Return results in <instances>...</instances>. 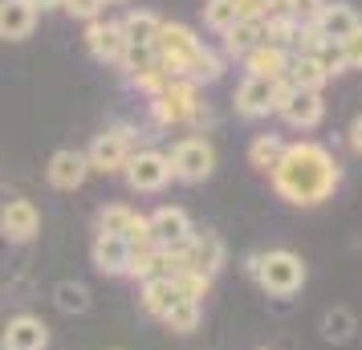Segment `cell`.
I'll return each instance as SVG.
<instances>
[{
	"instance_id": "cell-1",
	"label": "cell",
	"mask_w": 362,
	"mask_h": 350,
	"mask_svg": "<svg viewBox=\"0 0 362 350\" xmlns=\"http://www.w3.org/2000/svg\"><path fill=\"white\" fill-rule=\"evenodd\" d=\"M269 180H273V192L285 204H293V208H317V204H326L338 192L342 163L317 139H297V143H285V155H281V163L273 167Z\"/></svg>"
},
{
	"instance_id": "cell-2",
	"label": "cell",
	"mask_w": 362,
	"mask_h": 350,
	"mask_svg": "<svg viewBox=\"0 0 362 350\" xmlns=\"http://www.w3.org/2000/svg\"><path fill=\"white\" fill-rule=\"evenodd\" d=\"M155 127H183V122H208V106L199 102V86L187 78H171L159 98H151Z\"/></svg>"
},
{
	"instance_id": "cell-3",
	"label": "cell",
	"mask_w": 362,
	"mask_h": 350,
	"mask_svg": "<svg viewBox=\"0 0 362 350\" xmlns=\"http://www.w3.org/2000/svg\"><path fill=\"white\" fill-rule=\"evenodd\" d=\"M252 281L261 285L269 298H293L297 289L305 285V261L289 249L261 252V265H257V277Z\"/></svg>"
},
{
	"instance_id": "cell-4",
	"label": "cell",
	"mask_w": 362,
	"mask_h": 350,
	"mask_svg": "<svg viewBox=\"0 0 362 350\" xmlns=\"http://www.w3.org/2000/svg\"><path fill=\"white\" fill-rule=\"evenodd\" d=\"M199 45H204V41H199L187 25H180V21H163L151 49H155L159 69H163L167 78H187V62H192V53H196Z\"/></svg>"
},
{
	"instance_id": "cell-5",
	"label": "cell",
	"mask_w": 362,
	"mask_h": 350,
	"mask_svg": "<svg viewBox=\"0 0 362 350\" xmlns=\"http://www.w3.org/2000/svg\"><path fill=\"white\" fill-rule=\"evenodd\" d=\"M131 151H134V127L118 122L110 131L94 134L90 151H82V155H86V163H90V171H98V175H118V171L127 167V159H131Z\"/></svg>"
},
{
	"instance_id": "cell-6",
	"label": "cell",
	"mask_w": 362,
	"mask_h": 350,
	"mask_svg": "<svg viewBox=\"0 0 362 350\" xmlns=\"http://www.w3.org/2000/svg\"><path fill=\"white\" fill-rule=\"evenodd\" d=\"M171 175L180 184H204L208 175L216 171V147L204 139V134H187L171 147Z\"/></svg>"
},
{
	"instance_id": "cell-7",
	"label": "cell",
	"mask_w": 362,
	"mask_h": 350,
	"mask_svg": "<svg viewBox=\"0 0 362 350\" xmlns=\"http://www.w3.org/2000/svg\"><path fill=\"white\" fill-rule=\"evenodd\" d=\"M122 175H127V184L134 192H163L175 175H171V159H167L163 151H131V159L122 167Z\"/></svg>"
},
{
	"instance_id": "cell-8",
	"label": "cell",
	"mask_w": 362,
	"mask_h": 350,
	"mask_svg": "<svg viewBox=\"0 0 362 350\" xmlns=\"http://www.w3.org/2000/svg\"><path fill=\"white\" fill-rule=\"evenodd\" d=\"M147 224H151V245H155V249H183L187 236L196 233V228H192V216H187L183 208H175V204L155 208L147 216Z\"/></svg>"
},
{
	"instance_id": "cell-9",
	"label": "cell",
	"mask_w": 362,
	"mask_h": 350,
	"mask_svg": "<svg viewBox=\"0 0 362 350\" xmlns=\"http://www.w3.org/2000/svg\"><path fill=\"white\" fill-rule=\"evenodd\" d=\"M183 269H192V273H204V277H216L220 269H224V240L212 233V228H204V233H192L187 236V245H183Z\"/></svg>"
},
{
	"instance_id": "cell-10",
	"label": "cell",
	"mask_w": 362,
	"mask_h": 350,
	"mask_svg": "<svg viewBox=\"0 0 362 350\" xmlns=\"http://www.w3.org/2000/svg\"><path fill=\"white\" fill-rule=\"evenodd\" d=\"M37 233H41V212H37L33 200L13 196V200L0 208V236H4V240H13V245H29Z\"/></svg>"
},
{
	"instance_id": "cell-11",
	"label": "cell",
	"mask_w": 362,
	"mask_h": 350,
	"mask_svg": "<svg viewBox=\"0 0 362 350\" xmlns=\"http://www.w3.org/2000/svg\"><path fill=\"white\" fill-rule=\"evenodd\" d=\"M277 115L293 127V131H313L322 118H326V102H322V90H289V98L277 106Z\"/></svg>"
},
{
	"instance_id": "cell-12",
	"label": "cell",
	"mask_w": 362,
	"mask_h": 350,
	"mask_svg": "<svg viewBox=\"0 0 362 350\" xmlns=\"http://www.w3.org/2000/svg\"><path fill=\"white\" fill-rule=\"evenodd\" d=\"M0 350H49V326L37 314L8 317V326L0 334Z\"/></svg>"
},
{
	"instance_id": "cell-13",
	"label": "cell",
	"mask_w": 362,
	"mask_h": 350,
	"mask_svg": "<svg viewBox=\"0 0 362 350\" xmlns=\"http://www.w3.org/2000/svg\"><path fill=\"white\" fill-rule=\"evenodd\" d=\"M232 106H236L240 118L273 115V106H277V82H269V78H248L245 74V82H240V90H236Z\"/></svg>"
},
{
	"instance_id": "cell-14",
	"label": "cell",
	"mask_w": 362,
	"mask_h": 350,
	"mask_svg": "<svg viewBox=\"0 0 362 350\" xmlns=\"http://www.w3.org/2000/svg\"><path fill=\"white\" fill-rule=\"evenodd\" d=\"M86 49H90L94 62H110V66H118L122 53H127V41H122L118 21H90V25H86Z\"/></svg>"
},
{
	"instance_id": "cell-15",
	"label": "cell",
	"mask_w": 362,
	"mask_h": 350,
	"mask_svg": "<svg viewBox=\"0 0 362 350\" xmlns=\"http://www.w3.org/2000/svg\"><path fill=\"white\" fill-rule=\"evenodd\" d=\"M289 57H293L289 49L261 41V45H252L240 62H245L248 78H269V82H281V78H285V69H289Z\"/></svg>"
},
{
	"instance_id": "cell-16",
	"label": "cell",
	"mask_w": 362,
	"mask_h": 350,
	"mask_svg": "<svg viewBox=\"0 0 362 350\" xmlns=\"http://www.w3.org/2000/svg\"><path fill=\"white\" fill-rule=\"evenodd\" d=\"M45 175H49V184L57 192H78L86 184V175H90V163H86L82 151H53Z\"/></svg>"
},
{
	"instance_id": "cell-17",
	"label": "cell",
	"mask_w": 362,
	"mask_h": 350,
	"mask_svg": "<svg viewBox=\"0 0 362 350\" xmlns=\"http://www.w3.org/2000/svg\"><path fill=\"white\" fill-rule=\"evenodd\" d=\"M90 261L102 277H122L127 273V261H131V245L122 236H94L90 245Z\"/></svg>"
},
{
	"instance_id": "cell-18",
	"label": "cell",
	"mask_w": 362,
	"mask_h": 350,
	"mask_svg": "<svg viewBox=\"0 0 362 350\" xmlns=\"http://www.w3.org/2000/svg\"><path fill=\"white\" fill-rule=\"evenodd\" d=\"M37 25V8L29 0H0V41H25Z\"/></svg>"
},
{
	"instance_id": "cell-19",
	"label": "cell",
	"mask_w": 362,
	"mask_h": 350,
	"mask_svg": "<svg viewBox=\"0 0 362 350\" xmlns=\"http://www.w3.org/2000/svg\"><path fill=\"white\" fill-rule=\"evenodd\" d=\"M313 25H317V33L326 37V41H342V37H350L358 29V13L350 4H342V0H326Z\"/></svg>"
},
{
	"instance_id": "cell-20",
	"label": "cell",
	"mask_w": 362,
	"mask_h": 350,
	"mask_svg": "<svg viewBox=\"0 0 362 350\" xmlns=\"http://www.w3.org/2000/svg\"><path fill=\"white\" fill-rule=\"evenodd\" d=\"M175 301H180V293H175L171 277H147V281H139V305H143V314L163 322V314Z\"/></svg>"
},
{
	"instance_id": "cell-21",
	"label": "cell",
	"mask_w": 362,
	"mask_h": 350,
	"mask_svg": "<svg viewBox=\"0 0 362 350\" xmlns=\"http://www.w3.org/2000/svg\"><path fill=\"white\" fill-rule=\"evenodd\" d=\"M159 25H163V21L155 17V13H147V8L127 13V17L118 21V29H122V41H127V45H155Z\"/></svg>"
},
{
	"instance_id": "cell-22",
	"label": "cell",
	"mask_w": 362,
	"mask_h": 350,
	"mask_svg": "<svg viewBox=\"0 0 362 350\" xmlns=\"http://www.w3.org/2000/svg\"><path fill=\"white\" fill-rule=\"evenodd\" d=\"M281 155H285V139L281 134H257L252 143H248V167H257L261 175H273V167L281 163Z\"/></svg>"
},
{
	"instance_id": "cell-23",
	"label": "cell",
	"mask_w": 362,
	"mask_h": 350,
	"mask_svg": "<svg viewBox=\"0 0 362 350\" xmlns=\"http://www.w3.org/2000/svg\"><path fill=\"white\" fill-rule=\"evenodd\" d=\"M285 82L297 86V90H322L329 78L322 74V66L313 62L310 53H293L289 57V69H285Z\"/></svg>"
},
{
	"instance_id": "cell-24",
	"label": "cell",
	"mask_w": 362,
	"mask_h": 350,
	"mask_svg": "<svg viewBox=\"0 0 362 350\" xmlns=\"http://www.w3.org/2000/svg\"><path fill=\"white\" fill-rule=\"evenodd\" d=\"M220 37H224V53L228 57H245L252 45L264 41V29H261V21H236L228 33H220Z\"/></svg>"
},
{
	"instance_id": "cell-25",
	"label": "cell",
	"mask_w": 362,
	"mask_h": 350,
	"mask_svg": "<svg viewBox=\"0 0 362 350\" xmlns=\"http://www.w3.org/2000/svg\"><path fill=\"white\" fill-rule=\"evenodd\" d=\"M220 78H224V57L212 53L208 45H199L192 53V62H187V82L204 86V82H220Z\"/></svg>"
},
{
	"instance_id": "cell-26",
	"label": "cell",
	"mask_w": 362,
	"mask_h": 350,
	"mask_svg": "<svg viewBox=\"0 0 362 350\" xmlns=\"http://www.w3.org/2000/svg\"><path fill=\"white\" fill-rule=\"evenodd\" d=\"M134 220H139V212L131 204H106L98 212V236H127Z\"/></svg>"
},
{
	"instance_id": "cell-27",
	"label": "cell",
	"mask_w": 362,
	"mask_h": 350,
	"mask_svg": "<svg viewBox=\"0 0 362 350\" xmlns=\"http://www.w3.org/2000/svg\"><path fill=\"white\" fill-rule=\"evenodd\" d=\"M354 330H358V322H354V314L346 305H334V310L322 314V338L326 342H350Z\"/></svg>"
},
{
	"instance_id": "cell-28",
	"label": "cell",
	"mask_w": 362,
	"mask_h": 350,
	"mask_svg": "<svg viewBox=\"0 0 362 350\" xmlns=\"http://www.w3.org/2000/svg\"><path fill=\"white\" fill-rule=\"evenodd\" d=\"M53 305L62 314H86L90 310V289L82 281H57L53 285Z\"/></svg>"
},
{
	"instance_id": "cell-29",
	"label": "cell",
	"mask_w": 362,
	"mask_h": 350,
	"mask_svg": "<svg viewBox=\"0 0 362 350\" xmlns=\"http://www.w3.org/2000/svg\"><path fill=\"white\" fill-rule=\"evenodd\" d=\"M199 317H204V305H199V301H175V305H171V310H167L163 314V326L171 334H192L199 326Z\"/></svg>"
},
{
	"instance_id": "cell-30",
	"label": "cell",
	"mask_w": 362,
	"mask_h": 350,
	"mask_svg": "<svg viewBox=\"0 0 362 350\" xmlns=\"http://www.w3.org/2000/svg\"><path fill=\"white\" fill-rule=\"evenodd\" d=\"M261 29H264V41H269V45H281V49H293L297 21L289 17V13H269V17L261 21Z\"/></svg>"
},
{
	"instance_id": "cell-31",
	"label": "cell",
	"mask_w": 362,
	"mask_h": 350,
	"mask_svg": "<svg viewBox=\"0 0 362 350\" xmlns=\"http://www.w3.org/2000/svg\"><path fill=\"white\" fill-rule=\"evenodd\" d=\"M122 277H134V281H147V277H163V269H159V249H155V245L131 249V261H127V273H122Z\"/></svg>"
},
{
	"instance_id": "cell-32",
	"label": "cell",
	"mask_w": 362,
	"mask_h": 350,
	"mask_svg": "<svg viewBox=\"0 0 362 350\" xmlns=\"http://www.w3.org/2000/svg\"><path fill=\"white\" fill-rule=\"evenodd\" d=\"M171 285H175V293H180L183 301H199V305H204L208 289H212V277H204V273H192V269H180V273L171 277Z\"/></svg>"
},
{
	"instance_id": "cell-33",
	"label": "cell",
	"mask_w": 362,
	"mask_h": 350,
	"mask_svg": "<svg viewBox=\"0 0 362 350\" xmlns=\"http://www.w3.org/2000/svg\"><path fill=\"white\" fill-rule=\"evenodd\" d=\"M204 25L212 33H228L232 25H236V4L232 0H208L204 4Z\"/></svg>"
},
{
	"instance_id": "cell-34",
	"label": "cell",
	"mask_w": 362,
	"mask_h": 350,
	"mask_svg": "<svg viewBox=\"0 0 362 350\" xmlns=\"http://www.w3.org/2000/svg\"><path fill=\"white\" fill-rule=\"evenodd\" d=\"M155 62H159V57H155L151 45H127V53H122V62H118V66L127 69V78H139V74L151 69Z\"/></svg>"
},
{
	"instance_id": "cell-35",
	"label": "cell",
	"mask_w": 362,
	"mask_h": 350,
	"mask_svg": "<svg viewBox=\"0 0 362 350\" xmlns=\"http://www.w3.org/2000/svg\"><path fill=\"white\" fill-rule=\"evenodd\" d=\"M313 62L322 66V74H326V78H338V74H346V57H342V45H338V41H326L322 49L313 53Z\"/></svg>"
},
{
	"instance_id": "cell-36",
	"label": "cell",
	"mask_w": 362,
	"mask_h": 350,
	"mask_svg": "<svg viewBox=\"0 0 362 350\" xmlns=\"http://www.w3.org/2000/svg\"><path fill=\"white\" fill-rule=\"evenodd\" d=\"M131 82L139 86V90H143L147 98H159V94L167 90V82H171V78H167L163 69H159V62H155V66H151V69H143V74H139V78H131Z\"/></svg>"
},
{
	"instance_id": "cell-37",
	"label": "cell",
	"mask_w": 362,
	"mask_h": 350,
	"mask_svg": "<svg viewBox=\"0 0 362 350\" xmlns=\"http://www.w3.org/2000/svg\"><path fill=\"white\" fill-rule=\"evenodd\" d=\"M62 8L78 21H98V13L106 8V0H62Z\"/></svg>"
},
{
	"instance_id": "cell-38",
	"label": "cell",
	"mask_w": 362,
	"mask_h": 350,
	"mask_svg": "<svg viewBox=\"0 0 362 350\" xmlns=\"http://www.w3.org/2000/svg\"><path fill=\"white\" fill-rule=\"evenodd\" d=\"M338 45H342L346 69H362V21H358V29H354V33H350V37H342Z\"/></svg>"
},
{
	"instance_id": "cell-39",
	"label": "cell",
	"mask_w": 362,
	"mask_h": 350,
	"mask_svg": "<svg viewBox=\"0 0 362 350\" xmlns=\"http://www.w3.org/2000/svg\"><path fill=\"white\" fill-rule=\"evenodd\" d=\"M322 4H326V0H293L289 17H293L297 25H313V21H317V13H322Z\"/></svg>"
},
{
	"instance_id": "cell-40",
	"label": "cell",
	"mask_w": 362,
	"mask_h": 350,
	"mask_svg": "<svg viewBox=\"0 0 362 350\" xmlns=\"http://www.w3.org/2000/svg\"><path fill=\"white\" fill-rule=\"evenodd\" d=\"M236 4V21H264L269 4L264 0H232Z\"/></svg>"
},
{
	"instance_id": "cell-41",
	"label": "cell",
	"mask_w": 362,
	"mask_h": 350,
	"mask_svg": "<svg viewBox=\"0 0 362 350\" xmlns=\"http://www.w3.org/2000/svg\"><path fill=\"white\" fill-rule=\"evenodd\" d=\"M350 147H354V155H362V115L350 122Z\"/></svg>"
},
{
	"instance_id": "cell-42",
	"label": "cell",
	"mask_w": 362,
	"mask_h": 350,
	"mask_svg": "<svg viewBox=\"0 0 362 350\" xmlns=\"http://www.w3.org/2000/svg\"><path fill=\"white\" fill-rule=\"evenodd\" d=\"M264 4H269V13H289V8H293V0H264ZM269 13H264V17H269Z\"/></svg>"
},
{
	"instance_id": "cell-43",
	"label": "cell",
	"mask_w": 362,
	"mask_h": 350,
	"mask_svg": "<svg viewBox=\"0 0 362 350\" xmlns=\"http://www.w3.org/2000/svg\"><path fill=\"white\" fill-rule=\"evenodd\" d=\"M29 4H33V8H57L62 0H29Z\"/></svg>"
},
{
	"instance_id": "cell-44",
	"label": "cell",
	"mask_w": 362,
	"mask_h": 350,
	"mask_svg": "<svg viewBox=\"0 0 362 350\" xmlns=\"http://www.w3.org/2000/svg\"><path fill=\"white\" fill-rule=\"evenodd\" d=\"M106 4H127V0H106Z\"/></svg>"
},
{
	"instance_id": "cell-45",
	"label": "cell",
	"mask_w": 362,
	"mask_h": 350,
	"mask_svg": "<svg viewBox=\"0 0 362 350\" xmlns=\"http://www.w3.org/2000/svg\"><path fill=\"white\" fill-rule=\"evenodd\" d=\"M261 350H264V346H261Z\"/></svg>"
}]
</instances>
